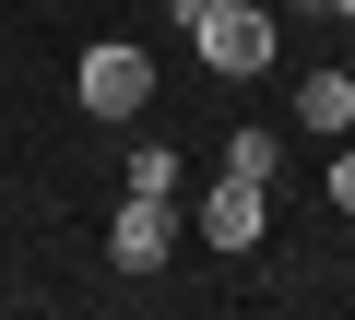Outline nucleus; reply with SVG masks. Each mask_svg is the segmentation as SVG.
Masks as SVG:
<instances>
[{
	"instance_id": "nucleus-1",
	"label": "nucleus",
	"mask_w": 355,
	"mask_h": 320,
	"mask_svg": "<svg viewBox=\"0 0 355 320\" xmlns=\"http://www.w3.org/2000/svg\"><path fill=\"white\" fill-rule=\"evenodd\" d=\"M178 36L202 48V71H237V83L284 60V24L261 12V0H178Z\"/></svg>"
},
{
	"instance_id": "nucleus-2",
	"label": "nucleus",
	"mask_w": 355,
	"mask_h": 320,
	"mask_svg": "<svg viewBox=\"0 0 355 320\" xmlns=\"http://www.w3.org/2000/svg\"><path fill=\"white\" fill-rule=\"evenodd\" d=\"M107 261H119V273H166V261H178V190H119Z\"/></svg>"
},
{
	"instance_id": "nucleus-3",
	"label": "nucleus",
	"mask_w": 355,
	"mask_h": 320,
	"mask_svg": "<svg viewBox=\"0 0 355 320\" xmlns=\"http://www.w3.org/2000/svg\"><path fill=\"white\" fill-rule=\"evenodd\" d=\"M71 95H83L95 119H142V107H154V60H142V48H83Z\"/></svg>"
},
{
	"instance_id": "nucleus-4",
	"label": "nucleus",
	"mask_w": 355,
	"mask_h": 320,
	"mask_svg": "<svg viewBox=\"0 0 355 320\" xmlns=\"http://www.w3.org/2000/svg\"><path fill=\"white\" fill-rule=\"evenodd\" d=\"M202 237H214L225 261H237V249H261V190H249V178H225V190L202 202Z\"/></svg>"
},
{
	"instance_id": "nucleus-5",
	"label": "nucleus",
	"mask_w": 355,
	"mask_h": 320,
	"mask_svg": "<svg viewBox=\"0 0 355 320\" xmlns=\"http://www.w3.org/2000/svg\"><path fill=\"white\" fill-rule=\"evenodd\" d=\"M296 119H308L320 142H343V130H355V71H308V83H296Z\"/></svg>"
},
{
	"instance_id": "nucleus-6",
	"label": "nucleus",
	"mask_w": 355,
	"mask_h": 320,
	"mask_svg": "<svg viewBox=\"0 0 355 320\" xmlns=\"http://www.w3.org/2000/svg\"><path fill=\"white\" fill-rule=\"evenodd\" d=\"M225 178L272 190V178H284V142H272V130H237V142H225Z\"/></svg>"
},
{
	"instance_id": "nucleus-7",
	"label": "nucleus",
	"mask_w": 355,
	"mask_h": 320,
	"mask_svg": "<svg viewBox=\"0 0 355 320\" xmlns=\"http://www.w3.org/2000/svg\"><path fill=\"white\" fill-rule=\"evenodd\" d=\"M320 190H331V214H355V154H331V178H320Z\"/></svg>"
},
{
	"instance_id": "nucleus-8",
	"label": "nucleus",
	"mask_w": 355,
	"mask_h": 320,
	"mask_svg": "<svg viewBox=\"0 0 355 320\" xmlns=\"http://www.w3.org/2000/svg\"><path fill=\"white\" fill-rule=\"evenodd\" d=\"M331 12H355V0H331Z\"/></svg>"
},
{
	"instance_id": "nucleus-9",
	"label": "nucleus",
	"mask_w": 355,
	"mask_h": 320,
	"mask_svg": "<svg viewBox=\"0 0 355 320\" xmlns=\"http://www.w3.org/2000/svg\"><path fill=\"white\" fill-rule=\"evenodd\" d=\"M343 71H355V60H343Z\"/></svg>"
}]
</instances>
